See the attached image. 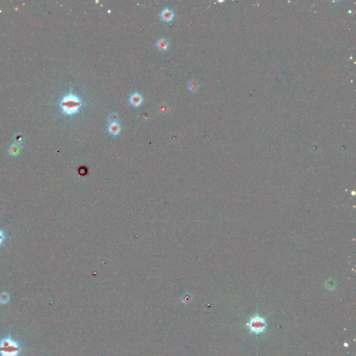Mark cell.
I'll list each match as a JSON object with an SVG mask.
<instances>
[{
	"label": "cell",
	"mask_w": 356,
	"mask_h": 356,
	"mask_svg": "<svg viewBox=\"0 0 356 356\" xmlns=\"http://www.w3.org/2000/svg\"><path fill=\"white\" fill-rule=\"evenodd\" d=\"M198 87V84L196 81H191L188 83V88L191 91H195Z\"/></svg>",
	"instance_id": "obj_9"
},
{
	"label": "cell",
	"mask_w": 356,
	"mask_h": 356,
	"mask_svg": "<svg viewBox=\"0 0 356 356\" xmlns=\"http://www.w3.org/2000/svg\"><path fill=\"white\" fill-rule=\"evenodd\" d=\"M22 347L10 335L0 339V356H19Z\"/></svg>",
	"instance_id": "obj_1"
},
{
	"label": "cell",
	"mask_w": 356,
	"mask_h": 356,
	"mask_svg": "<svg viewBox=\"0 0 356 356\" xmlns=\"http://www.w3.org/2000/svg\"><path fill=\"white\" fill-rule=\"evenodd\" d=\"M157 46L161 50H166L168 47V42L165 39H160L157 43Z\"/></svg>",
	"instance_id": "obj_7"
},
{
	"label": "cell",
	"mask_w": 356,
	"mask_h": 356,
	"mask_svg": "<svg viewBox=\"0 0 356 356\" xmlns=\"http://www.w3.org/2000/svg\"><path fill=\"white\" fill-rule=\"evenodd\" d=\"M9 301V296L6 292L0 293V303L6 304Z\"/></svg>",
	"instance_id": "obj_8"
},
{
	"label": "cell",
	"mask_w": 356,
	"mask_h": 356,
	"mask_svg": "<svg viewBox=\"0 0 356 356\" xmlns=\"http://www.w3.org/2000/svg\"><path fill=\"white\" fill-rule=\"evenodd\" d=\"M246 325L249 327L250 333L260 335L266 330L267 324L266 321L264 317L258 314H255L250 318Z\"/></svg>",
	"instance_id": "obj_3"
},
{
	"label": "cell",
	"mask_w": 356,
	"mask_h": 356,
	"mask_svg": "<svg viewBox=\"0 0 356 356\" xmlns=\"http://www.w3.org/2000/svg\"><path fill=\"white\" fill-rule=\"evenodd\" d=\"M161 18L163 20L169 22L172 20V19L173 18V13H172L171 10H170L168 9H165L161 13Z\"/></svg>",
	"instance_id": "obj_4"
},
{
	"label": "cell",
	"mask_w": 356,
	"mask_h": 356,
	"mask_svg": "<svg viewBox=\"0 0 356 356\" xmlns=\"http://www.w3.org/2000/svg\"><path fill=\"white\" fill-rule=\"evenodd\" d=\"M109 131L112 134H118L120 131V127L117 123H111L109 125Z\"/></svg>",
	"instance_id": "obj_6"
},
{
	"label": "cell",
	"mask_w": 356,
	"mask_h": 356,
	"mask_svg": "<svg viewBox=\"0 0 356 356\" xmlns=\"http://www.w3.org/2000/svg\"><path fill=\"white\" fill-rule=\"evenodd\" d=\"M82 106V102L76 95L70 94L62 99L61 107L63 112L68 115H72L77 112Z\"/></svg>",
	"instance_id": "obj_2"
},
{
	"label": "cell",
	"mask_w": 356,
	"mask_h": 356,
	"mask_svg": "<svg viewBox=\"0 0 356 356\" xmlns=\"http://www.w3.org/2000/svg\"><path fill=\"white\" fill-rule=\"evenodd\" d=\"M4 239H5V237H4V233L2 230H0V244H1L3 242Z\"/></svg>",
	"instance_id": "obj_11"
},
{
	"label": "cell",
	"mask_w": 356,
	"mask_h": 356,
	"mask_svg": "<svg viewBox=\"0 0 356 356\" xmlns=\"http://www.w3.org/2000/svg\"><path fill=\"white\" fill-rule=\"evenodd\" d=\"M108 120H109V122L110 123V124L116 123V122L118 121L117 114H113L111 115H110L109 118H108Z\"/></svg>",
	"instance_id": "obj_10"
},
{
	"label": "cell",
	"mask_w": 356,
	"mask_h": 356,
	"mask_svg": "<svg viewBox=\"0 0 356 356\" xmlns=\"http://www.w3.org/2000/svg\"><path fill=\"white\" fill-rule=\"evenodd\" d=\"M130 102L132 105L134 106H139L141 104L142 102V98L141 96L138 93H134L131 95L130 98Z\"/></svg>",
	"instance_id": "obj_5"
}]
</instances>
